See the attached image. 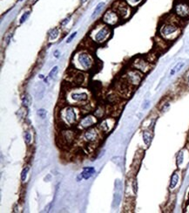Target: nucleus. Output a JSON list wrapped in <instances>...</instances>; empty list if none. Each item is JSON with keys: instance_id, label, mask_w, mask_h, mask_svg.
I'll return each instance as SVG.
<instances>
[{"instance_id": "f03ea898", "label": "nucleus", "mask_w": 189, "mask_h": 213, "mask_svg": "<svg viewBox=\"0 0 189 213\" xmlns=\"http://www.w3.org/2000/svg\"><path fill=\"white\" fill-rule=\"evenodd\" d=\"M180 28L181 27L177 24L172 23V22H167L161 26V28L160 30V33H161V36L164 39L173 40L179 36Z\"/></svg>"}, {"instance_id": "f704fd0d", "label": "nucleus", "mask_w": 189, "mask_h": 213, "mask_svg": "<svg viewBox=\"0 0 189 213\" xmlns=\"http://www.w3.org/2000/svg\"><path fill=\"white\" fill-rule=\"evenodd\" d=\"M53 55L55 56V58H58V57L60 56V52H59L58 50H56V51H54Z\"/></svg>"}, {"instance_id": "bb28decb", "label": "nucleus", "mask_w": 189, "mask_h": 213, "mask_svg": "<svg viewBox=\"0 0 189 213\" xmlns=\"http://www.w3.org/2000/svg\"><path fill=\"white\" fill-rule=\"evenodd\" d=\"M46 115H47V112H46L45 109L41 108V109H38V115L40 118L44 119V118L46 117Z\"/></svg>"}, {"instance_id": "0eeeda50", "label": "nucleus", "mask_w": 189, "mask_h": 213, "mask_svg": "<svg viewBox=\"0 0 189 213\" xmlns=\"http://www.w3.org/2000/svg\"><path fill=\"white\" fill-rule=\"evenodd\" d=\"M102 20L107 25H115L116 24L119 23L120 16L115 10H109L104 14V16L102 17Z\"/></svg>"}, {"instance_id": "72a5a7b5", "label": "nucleus", "mask_w": 189, "mask_h": 213, "mask_svg": "<svg viewBox=\"0 0 189 213\" xmlns=\"http://www.w3.org/2000/svg\"><path fill=\"white\" fill-rule=\"evenodd\" d=\"M169 107H170V104H169V103H166V104H164L163 108H161V111H162V112H165Z\"/></svg>"}, {"instance_id": "ddd939ff", "label": "nucleus", "mask_w": 189, "mask_h": 213, "mask_svg": "<svg viewBox=\"0 0 189 213\" xmlns=\"http://www.w3.org/2000/svg\"><path fill=\"white\" fill-rule=\"evenodd\" d=\"M70 98L74 102H85L88 100V94L86 93H72Z\"/></svg>"}, {"instance_id": "6e6552de", "label": "nucleus", "mask_w": 189, "mask_h": 213, "mask_svg": "<svg viewBox=\"0 0 189 213\" xmlns=\"http://www.w3.org/2000/svg\"><path fill=\"white\" fill-rule=\"evenodd\" d=\"M130 7L131 6L126 2H119V3H117L114 10L119 14L120 17L126 19L131 15V8Z\"/></svg>"}, {"instance_id": "7c9ffc66", "label": "nucleus", "mask_w": 189, "mask_h": 213, "mask_svg": "<svg viewBox=\"0 0 189 213\" xmlns=\"http://www.w3.org/2000/svg\"><path fill=\"white\" fill-rule=\"evenodd\" d=\"M114 185H115V190H117V191H120L122 188V184L120 180H116Z\"/></svg>"}, {"instance_id": "5701e85b", "label": "nucleus", "mask_w": 189, "mask_h": 213, "mask_svg": "<svg viewBox=\"0 0 189 213\" xmlns=\"http://www.w3.org/2000/svg\"><path fill=\"white\" fill-rule=\"evenodd\" d=\"M58 73V66H54V67H53V68L51 70V72H50V73H49L50 78H51V79L56 78V76H57Z\"/></svg>"}, {"instance_id": "9b49d317", "label": "nucleus", "mask_w": 189, "mask_h": 213, "mask_svg": "<svg viewBox=\"0 0 189 213\" xmlns=\"http://www.w3.org/2000/svg\"><path fill=\"white\" fill-rule=\"evenodd\" d=\"M97 122V117L95 115H87L86 116H85L84 118H82L79 122V128H85L87 129L89 128H92V125H94Z\"/></svg>"}, {"instance_id": "58836bf2", "label": "nucleus", "mask_w": 189, "mask_h": 213, "mask_svg": "<svg viewBox=\"0 0 189 213\" xmlns=\"http://www.w3.org/2000/svg\"><path fill=\"white\" fill-rule=\"evenodd\" d=\"M188 83L189 84V74H188Z\"/></svg>"}, {"instance_id": "20e7f679", "label": "nucleus", "mask_w": 189, "mask_h": 213, "mask_svg": "<svg viewBox=\"0 0 189 213\" xmlns=\"http://www.w3.org/2000/svg\"><path fill=\"white\" fill-rule=\"evenodd\" d=\"M100 130L96 128H89L83 133V140L88 144H94L100 139Z\"/></svg>"}, {"instance_id": "2f4dec72", "label": "nucleus", "mask_w": 189, "mask_h": 213, "mask_svg": "<svg viewBox=\"0 0 189 213\" xmlns=\"http://www.w3.org/2000/svg\"><path fill=\"white\" fill-rule=\"evenodd\" d=\"M70 19H71V16H69L68 17H65V18L60 23V25H61V26H65V25H66V24L70 22Z\"/></svg>"}, {"instance_id": "f8f14e48", "label": "nucleus", "mask_w": 189, "mask_h": 213, "mask_svg": "<svg viewBox=\"0 0 189 213\" xmlns=\"http://www.w3.org/2000/svg\"><path fill=\"white\" fill-rule=\"evenodd\" d=\"M115 124V120L113 118H106L104 121H102L99 126V128L101 132L104 133H108L112 130Z\"/></svg>"}, {"instance_id": "39448f33", "label": "nucleus", "mask_w": 189, "mask_h": 213, "mask_svg": "<svg viewBox=\"0 0 189 213\" xmlns=\"http://www.w3.org/2000/svg\"><path fill=\"white\" fill-rule=\"evenodd\" d=\"M175 15L181 18L189 17V3L185 0H179L174 5Z\"/></svg>"}, {"instance_id": "393cba45", "label": "nucleus", "mask_w": 189, "mask_h": 213, "mask_svg": "<svg viewBox=\"0 0 189 213\" xmlns=\"http://www.w3.org/2000/svg\"><path fill=\"white\" fill-rule=\"evenodd\" d=\"M143 0H126V2L131 6V7H134L136 5H138L140 3H141Z\"/></svg>"}, {"instance_id": "9d476101", "label": "nucleus", "mask_w": 189, "mask_h": 213, "mask_svg": "<svg viewBox=\"0 0 189 213\" xmlns=\"http://www.w3.org/2000/svg\"><path fill=\"white\" fill-rule=\"evenodd\" d=\"M133 68L134 69L139 70V71H140L143 73H147L151 69V66H151V63L149 61L146 60L143 58H137L133 61Z\"/></svg>"}, {"instance_id": "dca6fc26", "label": "nucleus", "mask_w": 189, "mask_h": 213, "mask_svg": "<svg viewBox=\"0 0 189 213\" xmlns=\"http://www.w3.org/2000/svg\"><path fill=\"white\" fill-rule=\"evenodd\" d=\"M178 182H179V175L175 172V173L173 174V176H172V177H171V182H170V186H169V188H170L171 190H174V189L176 187V185L178 184Z\"/></svg>"}, {"instance_id": "2eb2a0df", "label": "nucleus", "mask_w": 189, "mask_h": 213, "mask_svg": "<svg viewBox=\"0 0 189 213\" xmlns=\"http://www.w3.org/2000/svg\"><path fill=\"white\" fill-rule=\"evenodd\" d=\"M63 141H65L66 143H70L74 140V135H73V132L69 131V130H65L63 132V136H62Z\"/></svg>"}, {"instance_id": "b1692460", "label": "nucleus", "mask_w": 189, "mask_h": 213, "mask_svg": "<svg viewBox=\"0 0 189 213\" xmlns=\"http://www.w3.org/2000/svg\"><path fill=\"white\" fill-rule=\"evenodd\" d=\"M177 165L178 166H181L182 163H183V161H184V154H183V152L182 151H181L179 154H178V156H177Z\"/></svg>"}, {"instance_id": "c756f323", "label": "nucleus", "mask_w": 189, "mask_h": 213, "mask_svg": "<svg viewBox=\"0 0 189 213\" xmlns=\"http://www.w3.org/2000/svg\"><path fill=\"white\" fill-rule=\"evenodd\" d=\"M77 33H78L77 31H74V32H72V34H71V35H70V36H69L68 38H67V39H66V43H67V44L71 43V42L72 41V39H73V38H74L76 37Z\"/></svg>"}, {"instance_id": "4468645a", "label": "nucleus", "mask_w": 189, "mask_h": 213, "mask_svg": "<svg viewBox=\"0 0 189 213\" xmlns=\"http://www.w3.org/2000/svg\"><path fill=\"white\" fill-rule=\"evenodd\" d=\"M94 173H95V169L93 167H85V168H84L81 175L84 179L88 180L93 176Z\"/></svg>"}, {"instance_id": "a878e982", "label": "nucleus", "mask_w": 189, "mask_h": 213, "mask_svg": "<svg viewBox=\"0 0 189 213\" xmlns=\"http://www.w3.org/2000/svg\"><path fill=\"white\" fill-rule=\"evenodd\" d=\"M28 171H29V168L28 167H25L23 170V171L21 173V180H22V182H24L25 181L26 177H27V174H28Z\"/></svg>"}, {"instance_id": "aec40b11", "label": "nucleus", "mask_w": 189, "mask_h": 213, "mask_svg": "<svg viewBox=\"0 0 189 213\" xmlns=\"http://www.w3.org/2000/svg\"><path fill=\"white\" fill-rule=\"evenodd\" d=\"M185 66V63L184 62H179L172 70H171V72H170V75L171 76H173V75H174L176 73H178V72H180L181 69H182V67Z\"/></svg>"}, {"instance_id": "e433bc0d", "label": "nucleus", "mask_w": 189, "mask_h": 213, "mask_svg": "<svg viewBox=\"0 0 189 213\" xmlns=\"http://www.w3.org/2000/svg\"><path fill=\"white\" fill-rule=\"evenodd\" d=\"M86 1H87V0H80V3H85Z\"/></svg>"}, {"instance_id": "c9c22d12", "label": "nucleus", "mask_w": 189, "mask_h": 213, "mask_svg": "<svg viewBox=\"0 0 189 213\" xmlns=\"http://www.w3.org/2000/svg\"><path fill=\"white\" fill-rule=\"evenodd\" d=\"M149 104H150V101H147L145 103H144V106H143V108L144 109H146V108H147L148 107H149Z\"/></svg>"}, {"instance_id": "4be33fe9", "label": "nucleus", "mask_w": 189, "mask_h": 213, "mask_svg": "<svg viewBox=\"0 0 189 213\" xmlns=\"http://www.w3.org/2000/svg\"><path fill=\"white\" fill-rule=\"evenodd\" d=\"M31 103V98L29 94H24L22 98V104L24 107H28L30 106Z\"/></svg>"}, {"instance_id": "a211bd4d", "label": "nucleus", "mask_w": 189, "mask_h": 213, "mask_svg": "<svg viewBox=\"0 0 189 213\" xmlns=\"http://www.w3.org/2000/svg\"><path fill=\"white\" fill-rule=\"evenodd\" d=\"M143 141L147 146H149L152 142V134L149 131H144L143 132Z\"/></svg>"}, {"instance_id": "f257e3e1", "label": "nucleus", "mask_w": 189, "mask_h": 213, "mask_svg": "<svg viewBox=\"0 0 189 213\" xmlns=\"http://www.w3.org/2000/svg\"><path fill=\"white\" fill-rule=\"evenodd\" d=\"M60 121L66 126H72L79 121L76 108L71 106L65 107L59 112Z\"/></svg>"}, {"instance_id": "1a4fd4ad", "label": "nucleus", "mask_w": 189, "mask_h": 213, "mask_svg": "<svg viewBox=\"0 0 189 213\" xmlns=\"http://www.w3.org/2000/svg\"><path fill=\"white\" fill-rule=\"evenodd\" d=\"M110 35H111V30L109 26H103L96 32L94 36V40L97 43L102 44L109 38Z\"/></svg>"}, {"instance_id": "6ab92c4d", "label": "nucleus", "mask_w": 189, "mask_h": 213, "mask_svg": "<svg viewBox=\"0 0 189 213\" xmlns=\"http://www.w3.org/2000/svg\"><path fill=\"white\" fill-rule=\"evenodd\" d=\"M104 6H105V3H104V2H100V3H99L97 4V6L95 7V10H93V12H92L91 17H92V18H94V17H95L101 11V10L104 8Z\"/></svg>"}, {"instance_id": "cd10ccee", "label": "nucleus", "mask_w": 189, "mask_h": 213, "mask_svg": "<svg viewBox=\"0 0 189 213\" xmlns=\"http://www.w3.org/2000/svg\"><path fill=\"white\" fill-rule=\"evenodd\" d=\"M29 16H30V11H26V12H24V13L23 14V16L21 17V18H20V24L24 23V22L27 20V18L29 17Z\"/></svg>"}, {"instance_id": "473e14b6", "label": "nucleus", "mask_w": 189, "mask_h": 213, "mask_svg": "<svg viewBox=\"0 0 189 213\" xmlns=\"http://www.w3.org/2000/svg\"><path fill=\"white\" fill-rule=\"evenodd\" d=\"M132 186H133V192L136 194L137 193V191H138V184H137V181L136 180H133V184H132Z\"/></svg>"}, {"instance_id": "f3484780", "label": "nucleus", "mask_w": 189, "mask_h": 213, "mask_svg": "<svg viewBox=\"0 0 189 213\" xmlns=\"http://www.w3.org/2000/svg\"><path fill=\"white\" fill-rule=\"evenodd\" d=\"M58 35H59V30L56 27L52 28L48 33V37L50 40H55L58 37Z\"/></svg>"}, {"instance_id": "423d86ee", "label": "nucleus", "mask_w": 189, "mask_h": 213, "mask_svg": "<svg viewBox=\"0 0 189 213\" xmlns=\"http://www.w3.org/2000/svg\"><path fill=\"white\" fill-rule=\"evenodd\" d=\"M77 61L79 64V66L84 70H88L93 66V59L87 52H80L78 55Z\"/></svg>"}, {"instance_id": "4c0bfd02", "label": "nucleus", "mask_w": 189, "mask_h": 213, "mask_svg": "<svg viewBox=\"0 0 189 213\" xmlns=\"http://www.w3.org/2000/svg\"><path fill=\"white\" fill-rule=\"evenodd\" d=\"M39 78H40V79H44V76L41 74V75H39Z\"/></svg>"}, {"instance_id": "7ed1b4c3", "label": "nucleus", "mask_w": 189, "mask_h": 213, "mask_svg": "<svg viewBox=\"0 0 189 213\" xmlns=\"http://www.w3.org/2000/svg\"><path fill=\"white\" fill-rule=\"evenodd\" d=\"M142 79H143V73L136 69H132L127 71L125 75V80L132 87L139 86Z\"/></svg>"}, {"instance_id": "412c9836", "label": "nucleus", "mask_w": 189, "mask_h": 213, "mask_svg": "<svg viewBox=\"0 0 189 213\" xmlns=\"http://www.w3.org/2000/svg\"><path fill=\"white\" fill-rule=\"evenodd\" d=\"M121 202V196L119 192L115 193L114 196H113V207L115 208V207H118L120 205Z\"/></svg>"}, {"instance_id": "c85d7f7f", "label": "nucleus", "mask_w": 189, "mask_h": 213, "mask_svg": "<svg viewBox=\"0 0 189 213\" xmlns=\"http://www.w3.org/2000/svg\"><path fill=\"white\" fill-rule=\"evenodd\" d=\"M24 141L27 144L31 143V135L29 132H25L24 133Z\"/></svg>"}]
</instances>
